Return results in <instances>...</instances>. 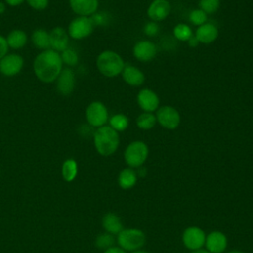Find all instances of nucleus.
<instances>
[{
  "mask_svg": "<svg viewBox=\"0 0 253 253\" xmlns=\"http://www.w3.org/2000/svg\"><path fill=\"white\" fill-rule=\"evenodd\" d=\"M63 68L59 52L52 49L41 51L34 59L33 69L36 77L42 83H52Z\"/></svg>",
  "mask_w": 253,
  "mask_h": 253,
  "instance_id": "1",
  "label": "nucleus"
},
{
  "mask_svg": "<svg viewBox=\"0 0 253 253\" xmlns=\"http://www.w3.org/2000/svg\"><path fill=\"white\" fill-rule=\"evenodd\" d=\"M120 144V136L118 131L110 126L98 127L94 132V145L97 152L103 156L114 154Z\"/></svg>",
  "mask_w": 253,
  "mask_h": 253,
  "instance_id": "2",
  "label": "nucleus"
},
{
  "mask_svg": "<svg viewBox=\"0 0 253 253\" xmlns=\"http://www.w3.org/2000/svg\"><path fill=\"white\" fill-rule=\"evenodd\" d=\"M96 66L102 75L112 78L122 73L125 67V62L121 55L116 51L104 50L98 55Z\"/></svg>",
  "mask_w": 253,
  "mask_h": 253,
  "instance_id": "3",
  "label": "nucleus"
},
{
  "mask_svg": "<svg viewBox=\"0 0 253 253\" xmlns=\"http://www.w3.org/2000/svg\"><path fill=\"white\" fill-rule=\"evenodd\" d=\"M146 241L144 232L137 228L123 229L117 237V242L125 251L139 250Z\"/></svg>",
  "mask_w": 253,
  "mask_h": 253,
  "instance_id": "4",
  "label": "nucleus"
},
{
  "mask_svg": "<svg viewBox=\"0 0 253 253\" xmlns=\"http://www.w3.org/2000/svg\"><path fill=\"white\" fill-rule=\"evenodd\" d=\"M148 147L140 140L130 142L124 153V158L126 163L130 168H139L147 159Z\"/></svg>",
  "mask_w": 253,
  "mask_h": 253,
  "instance_id": "5",
  "label": "nucleus"
},
{
  "mask_svg": "<svg viewBox=\"0 0 253 253\" xmlns=\"http://www.w3.org/2000/svg\"><path fill=\"white\" fill-rule=\"evenodd\" d=\"M94 28L95 26L90 17L78 16L69 23L67 33L69 38L73 40H83L93 33Z\"/></svg>",
  "mask_w": 253,
  "mask_h": 253,
  "instance_id": "6",
  "label": "nucleus"
},
{
  "mask_svg": "<svg viewBox=\"0 0 253 253\" xmlns=\"http://www.w3.org/2000/svg\"><path fill=\"white\" fill-rule=\"evenodd\" d=\"M87 123L94 127H101L106 126L109 121V114L106 106L99 101H94L90 103L85 112Z\"/></svg>",
  "mask_w": 253,
  "mask_h": 253,
  "instance_id": "7",
  "label": "nucleus"
},
{
  "mask_svg": "<svg viewBox=\"0 0 253 253\" xmlns=\"http://www.w3.org/2000/svg\"><path fill=\"white\" fill-rule=\"evenodd\" d=\"M24 67V58L18 53H7L0 59V73L6 77L19 74Z\"/></svg>",
  "mask_w": 253,
  "mask_h": 253,
  "instance_id": "8",
  "label": "nucleus"
},
{
  "mask_svg": "<svg viewBox=\"0 0 253 253\" xmlns=\"http://www.w3.org/2000/svg\"><path fill=\"white\" fill-rule=\"evenodd\" d=\"M156 122L167 129H175L180 125V114L172 106H162L156 113Z\"/></svg>",
  "mask_w": 253,
  "mask_h": 253,
  "instance_id": "9",
  "label": "nucleus"
},
{
  "mask_svg": "<svg viewBox=\"0 0 253 253\" xmlns=\"http://www.w3.org/2000/svg\"><path fill=\"white\" fill-rule=\"evenodd\" d=\"M182 241L186 248L192 251L198 250L205 245L206 234L204 230L198 226H189L183 232Z\"/></svg>",
  "mask_w": 253,
  "mask_h": 253,
  "instance_id": "10",
  "label": "nucleus"
},
{
  "mask_svg": "<svg viewBox=\"0 0 253 253\" xmlns=\"http://www.w3.org/2000/svg\"><path fill=\"white\" fill-rule=\"evenodd\" d=\"M56 90L62 96L70 95L75 87V73L71 67H63L55 80Z\"/></svg>",
  "mask_w": 253,
  "mask_h": 253,
  "instance_id": "11",
  "label": "nucleus"
},
{
  "mask_svg": "<svg viewBox=\"0 0 253 253\" xmlns=\"http://www.w3.org/2000/svg\"><path fill=\"white\" fill-rule=\"evenodd\" d=\"M69 36L62 27H54L49 31V48L61 52L68 47Z\"/></svg>",
  "mask_w": 253,
  "mask_h": 253,
  "instance_id": "12",
  "label": "nucleus"
},
{
  "mask_svg": "<svg viewBox=\"0 0 253 253\" xmlns=\"http://www.w3.org/2000/svg\"><path fill=\"white\" fill-rule=\"evenodd\" d=\"M133 56L142 62L151 61L157 52L156 45L150 41H139L137 42L132 49Z\"/></svg>",
  "mask_w": 253,
  "mask_h": 253,
  "instance_id": "13",
  "label": "nucleus"
},
{
  "mask_svg": "<svg viewBox=\"0 0 253 253\" xmlns=\"http://www.w3.org/2000/svg\"><path fill=\"white\" fill-rule=\"evenodd\" d=\"M171 6L168 0H154L147 9V16L153 22H160L168 17Z\"/></svg>",
  "mask_w": 253,
  "mask_h": 253,
  "instance_id": "14",
  "label": "nucleus"
},
{
  "mask_svg": "<svg viewBox=\"0 0 253 253\" xmlns=\"http://www.w3.org/2000/svg\"><path fill=\"white\" fill-rule=\"evenodd\" d=\"M70 9L78 16L91 17L99 7L98 0H69Z\"/></svg>",
  "mask_w": 253,
  "mask_h": 253,
  "instance_id": "15",
  "label": "nucleus"
},
{
  "mask_svg": "<svg viewBox=\"0 0 253 253\" xmlns=\"http://www.w3.org/2000/svg\"><path fill=\"white\" fill-rule=\"evenodd\" d=\"M205 245L210 253H222L227 246V238L221 231H212L206 236Z\"/></svg>",
  "mask_w": 253,
  "mask_h": 253,
  "instance_id": "16",
  "label": "nucleus"
},
{
  "mask_svg": "<svg viewBox=\"0 0 253 253\" xmlns=\"http://www.w3.org/2000/svg\"><path fill=\"white\" fill-rule=\"evenodd\" d=\"M137 104L144 112L152 113L159 106V98L152 90L145 88L138 92Z\"/></svg>",
  "mask_w": 253,
  "mask_h": 253,
  "instance_id": "17",
  "label": "nucleus"
},
{
  "mask_svg": "<svg viewBox=\"0 0 253 253\" xmlns=\"http://www.w3.org/2000/svg\"><path fill=\"white\" fill-rule=\"evenodd\" d=\"M217 36H218V30L211 23H205L204 25L199 26L195 34V37L197 38L199 42H202L205 44L214 42L217 39Z\"/></svg>",
  "mask_w": 253,
  "mask_h": 253,
  "instance_id": "18",
  "label": "nucleus"
},
{
  "mask_svg": "<svg viewBox=\"0 0 253 253\" xmlns=\"http://www.w3.org/2000/svg\"><path fill=\"white\" fill-rule=\"evenodd\" d=\"M122 76L126 84L134 87L142 85L145 80L143 72L132 65L125 66L122 71Z\"/></svg>",
  "mask_w": 253,
  "mask_h": 253,
  "instance_id": "19",
  "label": "nucleus"
},
{
  "mask_svg": "<svg viewBox=\"0 0 253 253\" xmlns=\"http://www.w3.org/2000/svg\"><path fill=\"white\" fill-rule=\"evenodd\" d=\"M5 38H6L9 48H13V49H20L24 47L28 42L27 33L21 29H14L10 31L7 37Z\"/></svg>",
  "mask_w": 253,
  "mask_h": 253,
  "instance_id": "20",
  "label": "nucleus"
},
{
  "mask_svg": "<svg viewBox=\"0 0 253 253\" xmlns=\"http://www.w3.org/2000/svg\"><path fill=\"white\" fill-rule=\"evenodd\" d=\"M102 225L104 229L111 234H119L124 229L121 218L113 212L106 213L103 216Z\"/></svg>",
  "mask_w": 253,
  "mask_h": 253,
  "instance_id": "21",
  "label": "nucleus"
},
{
  "mask_svg": "<svg viewBox=\"0 0 253 253\" xmlns=\"http://www.w3.org/2000/svg\"><path fill=\"white\" fill-rule=\"evenodd\" d=\"M32 42L40 50L49 49V32L42 28H38L32 33Z\"/></svg>",
  "mask_w": 253,
  "mask_h": 253,
  "instance_id": "22",
  "label": "nucleus"
},
{
  "mask_svg": "<svg viewBox=\"0 0 253 253\" xmlns=\"http://www.w3.org/2000/svg\"><path fill=\"white\" fill-rule=\"evenodd\" d=\"M137 181V175L135 173V171L130 168H125L123 169L118 177V183L119 186L123 189V190H128L131 189Z\"/></svg>",
  "mask_w": 253,
  "mask_h": 253,
  "instance_id": "23",
  "label": "nucleus"
},
{
  "mask_svg": "<svg viewBox=\"0 0 253 253\" xmlns=\"http://www.w3.org/2000/svg\"><path fill=\"white\" fill-rule=\"evenodd\" d=\"M77 172H78V166H77V162L74 159L68 158L62 163L61 175L66 182H72L76 178Z\"/></svg>",
  "mask_w": 253,
  "mask_h": 253,
  "instance_id": "24",
  "label": "nucleus"
},
{
  "mask_svg": "<svg viewBox=\"0 0 253 253\" xmlns=\"http://www.w3.org/2000/svg\"><path fill=\"white\" fill-rule=\"evenodd\" d=\"M156 124V117L152 113L144 112L140 114L136 119V126L140 129H151Z\"/></svg>",
  "mask_w": 253,
  "mask_h": 253,
  "instance_id": "25",
  "label": "nucleus"
},
{
  "mask_svg": "<svg viewBox=\"0 0 253 253\" xmlns=\"http://www.w3.org/2000/svg\"><path fill=\"white\" fill-rule=\"evenodd\" d=\"M109 124L116 131H124L128 126V119L124 114H116L109 120Z\"/></svg>",
  "mask_w": 253,
  "mask_h": 253,
  "instance_id": "26",
  "label": "nucleus"
},
{
  "mask_svg": "<svg viewBox=\"0 0 253 253\" xmlns=\"http://www.w3.org/2000/svg\"><path fill=\"white\" fill-rule=\"evenodd\" d=\"M59 54H60L62 63L67 65L68 67L75 66L78 63V61H79L78 53L76 52V50H74L71 47H67L63 51L59 52Z\"/></svg>",
  "mask_w": 253,
  "mask_h": 253,
  "instance_id": "27",
  "label": "nucleus"
},
{
  "mask_svg": "<svg viewBox=\"0 0 253 253\" xmlns=\"http://www.w3.org/2000/svg\"><path fill=\"white\" fill-rule=\"evenodd\" d=\"M173 34L176 39L182 42H188L190 38L193 36V32L191 28L186 24H178L175 26L173 30Z\"/></svg>",
  "mask_w": 253,
  "mask_h": 253,
  "instance_id": "28",
  "label": "nucleus"
},
{
  "mask_svg": "<svg viewBox=\"0 0 253 253\" xmlns=\"http://www.w3.org/2000/svg\"><path fill=\"white\" fill-rule=\"evenodd\" d=\"M114 243H115V238H114L113 234L108 233V232L98 235L96 238V241H95V244L98 248L105 249V250L112 247L114 245Z\"/></svg>",
  "mask_w": 253,
  "mask_h": 253,
  "instance_id": "29",
  "label": "nucleus"
},
{
  "mask_svg": "<svg viewBox=\"0 0 253 253\" xmlns=\"http://www.w3.org/2000/svg\"><path fill=\"white\" fill-rule=\"evenodd\" d=\"M220 6V0H200L199 7L206 14L215 13Z\"/></svg>",
  "mask_w": 253,
  "mask_h": 253,
  "instance_id": "30",
  "label": "nucleus"
},
{
  "mask_svg": "<svg viewBox=\"0 0 253 253\" xmlns=\"http://www.w3.org/2000/svg\"><path fill=\"white\" fill-rule=\"evenodd\" d=\"M189 20L192 24H194L196 26H202L207 22L208 16L201 9H196V10L191 11V13L189 15Z\"/></svg>",
  "mask_w": 253,
  "mask_h": 253,
  "instance_id": "31",
  "label": "nucleus"
},
{
  "mask_svg": "<svg viewBox=\"0 0 253 253\" xmlns=\"http://www.w3.org/2000/svg\"><path fill=\"white\" fill-rule=\"evenodd\" d=\"M27 4L37 11H42L47 8L49 0H25Z\"/></svg>",
  "mask_w": 253,
  "mask_h": 253,
  "instance_id": "32",
  "label": "nucleus"
},
{
  "mask_svg": "<svg viewBox=\"0 0 253 253\" xmlns=\"http://www.w3.org/2000/svg\"><path fill=\"white\" fill-rule=\"evenodd\" d=\"M143 32H144V34H145L146 36H148V37H154V36H156V35L158 34V32H159V26H158V24H157L156 22H153V21L148 22V23L144 26Z\"/></svg>",
  "mask_w": 253,
  "mask_h": 253,
  "instance_id": "33",
  "label": "nucleus"
},
{
  "mask_svg": "<svg viewBox=\"0 0 253 253\" xmlns=\"http://www.w3.org/2000/svg\"><path fill=\"white\" fill-rule=\"evenodd\" d=\"M91 20L94 24V26H98V25H105L107 24V17L105 14H101V13H95L94 15H92L91 17Z\"/></svg>",
  "mask_w": 253,
  "mask_h": 253,
  "instance_id": "34",
  "label": "nucleus"
},
{
  "mask_svg": "<svg viewBox=\"0 0 253 253\" xmlns=\"http://www.w3.org/2000/svg\"><path fill=\"white\" fill-rule=\"evenodd\" d=\"M8 50H9V46H8L6 38L0 35V59H2L8 53Z\"/></svg>",
  "mask_w": 253,
  "mask_h": 253,
  "instance_id": "35",
  "label": "nucleus"
},
{
  "mask_svg": "<svg viewBox=\"0 0 253 253\" xmlns=\"http://www.w3.org/2000/svg\"><path fill=\"white\" fill-rule=\"evenodd\" d=\"M104 253H126V251L123 248H121V247L112 246V247L106 249Z\"/></svg>",
  "mask_w": 253,
  "mask_h": 253,
  "instance_id": "36",
  "label": "nucleus"
},
{
  "mask_svg": "<svg viewBox=\"0 0 253 253\" xmlns=\"http://www.w3.org/2000/svg\"><path fill=\"white\" fill-rule=\"evenodd\" d=\"M25 0H4V2L6 3V5L11 6V7H16L19 6L21 4H23Z\"/></svg>",
  "mask_w": 253,
  "mask_h": 253,
  "instance_id": "37",
  "label": "nucleus"
},
{
  "mask_svg": "<svg viewBox=\"0 0 253 253\" xmlns=\"http://www.w3.org/2000/svg\"><path fill=\"white\" fill-rule=\"evenodd\" d=\"M188 42H189V45L191 46V47H196L200 42H199V41L197 40V38L195 37V36H192L191 38H190V40L188 41Z\"/></svg>",
  "mask_w": 253,
  "mask_h": 253,
  "instance_id": "38",
  "label": "nucleus"
},
{
  "mask_svg": "<svg viewBox=\"0 0 253 253\" xmlns=\"http://www.w3.org/2000/svg\"><path fill=\"white\" fill-rule=\"evenodd\" d=\"M6 11V3L0 1V15H2Z\"/></svg>",
  "mask_w": 253,
  "mask_h": 253,
  "instance_id": "39",
  "label": "nucleus"
},
{
  "mask_svg": "<svg viewBox=\"0 0 253 253\" xmlns=\"http://www.w3.org/2000/svg\"><path fill=\"white\" fill-rule=\"evenodd\" d=\"M191 253H210L208 250H205V249H198V250H194V251H192Z\"/></svg>",
  "mask_w": 253,
  "mask_h": 253,
  "instance_id": "40",
  "label": "nucleus"
},
{
  "mask_svg": "<svg viewBox=\"0 0 253 253\" xmlns=\"http://www.w3.org/2000/svg\"><path fill=\"white\" fill-rule=\"evenodd\" d=\"M131 253H149V252L143 251V250H135V251H132Z\"/></svg>",
  "mask_w": 253,
  "mask_h": 253,
  "instance_id": "41",
  "label": "nucleus"
},
{
  "mask_svg": "<svg viewBox=\"0 0 253 253\" xmlns=\"http://www.w3.org/2000/svg\"><path fill=\"white\" fill-rule=\"evenodd\" d=\"M229 253H244L242 251H239V250H233V251H230Z\"/></svg>",
  "mask_w": 253,
  "mask_h": 253,
  "instance_id": "42",
  "label": "nucleus"
},
{
  "mask_svg": "<svg viewBox=\"0 0 253 253\" xmlns=\"http://www.w3.org/2000/svg\"><path fill=\"white\" fill-rule=\"evenodd\" d=\"M152 1H154V0H152Z\"/></svg>",
  "mask_w": 253,
  "mask_h": 253,
  "instance_id": "43",
  "label": "nucleus"
}]
</instances>
